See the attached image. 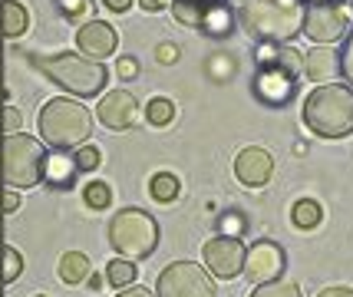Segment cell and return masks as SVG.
Masks as SVG:
<instances>
[{
    "label": "cell",
    "mask_w": 353,
    "mask_h": 297,
    "mask_svg": "<svg viewBox=\"0 0 353 297\" xmlns=\"http://www.w3.org/2000/svg\"><path fill=\"white\" fill-rule=\"evenodd\" d=\"M241 27L261 43H288L301 33L304 0H241Z\"/></svg>",
    "instance_id": "obj_1"
},
{
    "label": "cell",
    "mask_w": 353,
    "mask_h": 297,
    "mask_svg": "<svg viewBox=\"0 0 353 297\" xmlns=\"http://www.w3.org/2000/svg\"><path fill=\"white\" fill-rule=\"evenodd\" d=\"M304 125L321 139H347L353 132V90L343 83H321L304 99Z\"/></svg>",
    "instance_id": "obj_2"
},
{
    "label": "cell",
    "mask_w": 353,
    "mask_h": 297,
    "mask_svg": "<svg viewBox=\"0 0 353 297\" xmlns=\"http://www.w3.org/2000/svg\"><path fill=\"white\" fill-rule=\"evenodd\" d=\"M37 125H40L43 142H50L53 149H79L92 136L90 110L83 103H77V99H66V96L50 99L43 110H40Z\"/></svg>",
    "instance_id": "obj_3"
},
{
    "label": "cell",
    "mask_w": 353,
    "mask_h": 297,
    "mask_svg": "<svg viewBox=\"0 0 353 297\" xmlns=\"http://www.w3.org/2000/svg\"><path fill=\"white\" fill-rule=\"evenodd\" d=\"M33 66L43 73L50 83L63 86L73 96H96L106 86V66L99 60L79 57V53H53V57H30Z\"/></svg>",
    "instance_id": "obj_4"
},
{
    "label": "cell",
    "mask_w": 353,
    "mask_h": 297,
    "mask_svg": "<svg viewBox=\"0 0 353 297\" xmlns=\"http://www.w3.org/2000/svg\"><path fill=\"white\" fill-rule=\"evenodd\" d=\"M109 245L116 248L119 258L142 261L159 248V225L142 208H123L109 221Z\"/></svg>",
    "instance_id": "obj_5"
},
{
    "label": "cell",
    "mask_w": 353,
    "mask_h": 297,
    "mask_svg": "<svg viewBox=\"0 0 353 297\" xmlns=\"http://www.w3.org/2000/svg\"><path fill=\"white\" fill-rule=\"evenodd\" d=\"M46 152L40 139H33L27 132H10L3 139V182L10 188H33L43 182Z\"/></svg>",
    "instance_id": "obj_6"
},
{
    "label": "cell",
    "mask_w": 353,
    "mask_h": 297,
    "mask_svg": "<svg viewBox=\"0 0 353 297\" xmlns=\"http://www.w3.org/2000/svg\"><path fill=\"white\" fill-rule=\"evenodd\" d=\"M155 297H215V284L208 271L195 261H175L169 265L159 281H155Z\"/></svg>",
    "instance_id": "obj_7"
},
{
    "label": "cell",
    "mask_w": 353,
    "mask_h": 297,
    "mask_svg": "<svg viewBox=\"0 0 353 297\" xmlns=\"http://www.w3.org/2000/svg\"><path fill=\"white\" fill-rule=\"evenodd\" d=\"M350 30V10L337 0H321V3H304V23L301 33H307L314 43H337Z\"/></svg>",
    "instance_id": "obj_8"
},
{
    "label": "cell",
    "mask_w": 353,
    "mask_h": 297,
    "mask_svg": "<svg viewBox=\"0 0 353 297\" xmlns=\"http://www.w3.org/2000/svg\"><path fill=\"white\" fill-rule=\"evenodd\" d=\"M201 258H205V265H208V271L215 278L231 281L245 267V245H241V238H234V235H215L205 241Z\"/></svg>",
    "instance_id": "obj_9"
},
{
    "label": "cell",
    "mask_w": 353,
    "mask_h": 297,
    "mask_svg": "<svg viewBox=\"0 0 353 297\" xmlns=\"http://www.w3.org/2000/svg\"><path fill=\"white\" fill-rule=\"evenodd\" d=\"M284 265H288V258H284V248L277 245V241H254L251 248L245 251V267H241V274H245L251 284H268V281H277L281 274H284Z\"/></svg>",
    "instance_id": "obj_10"
},
{
    "label": "cell",
    "mask_w": 353,
    "mask_h": 297,
    "mask_svg": "<svg viewBox=\"0 0 353 297\" xmlns=\"http://www.w3.org/2000/svg\"><path fill=\"white\" fill-rule=\"evenodd\" d=\"M297 93V76L291 70L277 66V63H268V66H258V76H254V96L268 103V106H288Z\"/></svg>",
    "instance_id": "obj_11"
},
{
    "label": "cell",
    "mask_w": 353,
    "mask_h": 297,
    "mask_svg": "<svg viewBox=\"0 0 353 297\" xmlns=\"http://www.w3.org/2000/svg\"><path fill=\"white\" fill-rule=\"evenodd\" d=\"M77 47L83 57H90V60H106L116 53L119 47V33L116 27H109L106 20H90V23H83L77 33Z\"/></svg>",
    "instance_id": "obj_12"
},
{
    "label": "cell",
    "mask_w": 353,
    "mask_h": 297,
    "mask_svg": "<svg viewBox=\"0 0 353 297\" xmlns=\"http://www.w3.org/2000/svg\"><path fill=\"white\" fill-rule=\"evenodd\" d=\"M96 116H99V123L112 129V132H123L129 125L136 123L139 116V103L132 93H125V90H112L99 99V106H96Z\"/></svg>",
    "instance_id": "obj_13"
},
{
    "label": "cell",
    "mask_w": 353,
    "mask_h": 297,
    "mask_svg": "<svg viewBox=\"0 0 353 297\" xmlns=\"http://www.w3.org/2000/svg\"><path fill=\"white\" fill-rule=\"evenodd\" d=\"M234 175H238V182L248 188H261L271 182V175H274V158L271 152H264L258 145H248L238 152L234 158Z\"/></svg>",
    "instance_id": "obj_14"
},
{
    "label": "cell",
    "mask_w": 353,
    "mask_h": 297,
    "mask_svg": "<svg viewBox=\"0 0 353 297\" xmlns=\"http://www.w3.org/2000/svg\"><path fill=\"white\" fill-rule=\"evenodd\" d=\"M304 73H307V79H314V83L334 79L340 73V53L330 47H314L307 57H304Z\"/></svg>",
    "instance_id": "obj_15"
},
{
    "label": "cell",
    "mask_w": 353,
    "mask_h": 297,
    "mask_svg": "<svg viewBox=\"0 0 353 297\" xmlns=\"http://www.w3.org/2000/svg\"><path fill=\"white\" fill-rule=\"evenodd\" d=\"M199 30H205L208 37H228L231 33V7L225 0H208L201 7Z\"/></svg>",
    "instance_id": "obj_16"
},
{
    "label": "cell",
    "mask_w": 353,
    "mask_h": 297,
    "mask_svg": "<svg viewBox=\"0 0 353 297\" xmlns=\"http://www.w3.org/2000/svg\"><path fill=\"white\" fill-rule=\"evenodd\" d=\"M90 278V258L83 251H66L60 258V281L66 284H79Z\"/></svg>",
    "instance_id": "obj_17"
},
{
    "label": "cell",
    "mask_w": 353,
    "mask_h": 297,
    "mask_svg": "<svg viewBox=\"0 0 353 297\" xmlns=\"http://www.w3.org/2000/svg\"><path fill=\"white\" fill-rule=\"evenodd\" d=\"M0 23H3V33L7 37H20V33L30 27V17H27V7L17 3V0H7L3 10H0Z\"/></svg>",
    "instance_id": "obj_18"
},
{
    "label": "cell",
    "mask_w": 353,
    "mask_h": 297,
    "mask_svg": "<svg viewBox=\"0 0 353 297\" xmlns=\"http://www.w3.org/2000/svg\"><path fill=\"white\" fill-rule=\"evenodd\" d=\"M77 162H70V158L63 156H46V169H43V178H50L53 185L60 188H70V182H73V175H77Z\"/></svg>",
    "instance_id": "obj_19"
},
{
    "label": "cell",
    "mask_w": 353,
    "mask_h": 297,
    "mask_svg": "<svg viewBox=\"0 0 353 297\" xmlns=\"http://www.w3.org/2000/svg\"><path fill=\"white\" fill-rule=\"evenodd\" d=\"M291 221L297 228L310 232V228H317L323 221V208L314 202V198H301V202H294V208H291Z\"/></svg>",
    "instance_id": "obj_20"
},
{
    "label": "cell",
    "mask_w": 353,
    "mask_h": 297,
    "mask_svg": "<svg viewBox=\"0 0 353 297\" xmlns=\"http://www.w3.org/2000/svg\"><path fill=\"white\" fill-rule=\"evenodd\" d=\"M136 274L139 271L129 258H112V261L106 265V281L112 284V287H119V291L129 287V284H136Z\"/></svg>",
    "instance_id": "obj_21"
},
{
    "label": "cell",
    "mask_w": 353,
    "mask_h": 297,
    "mask_svg": "<svg viewBox=\"0 0 353 297\" xmlns=\"http://www.w3.org/2000/svg\"><path fill=\"white\" fill-rule=\"evenodd\" d=\"M149 192H152L155 202L165 205V202H175L182 188H179V178H175L172 172H159V175H152V182H149Z\"/></svg>",
    "instance_id": "obj_22"
},
{
    "label": "cell",
    "mask_w": 353,
    "mask_h": 297,
    "mask_svg": "<svg viewBox=\"0 0 353 297\" xmlns=\"http://www.w3.org/2000/svg\"><path fill=\"white\" fill-rule=\"evenodd\" d=\"M145 119L152 125H169L172 119H175V106H172V99H165V96H155V99H149V106H145Z\"/></svg>",
    "instance_id": "obj_23"
},
{
    "label": "cell",
    "mask_w": 353,
    "mask_h": 297,
    "mask_svg": "<svg viewBox=\"0 0 353 297\" xmlns=\"http://www.w3.org/2000/svg\"><path fill=\"white\" fill-rule=\"evenodd\" d=\"M251 297H304L301 294V287L294 281H268V284H254V291H251Z\"/></svg>",
    "instance_id": "obj_24"
},
{
    "label": "cell",
    "mask_w": 353,
    "mask_h": 297,
    "mask_svg": "<svg viewBox=\"0 0 353 297\" xmlns=\"http://www.w3.org/2000/svg\"><path fill=\"white\" fill-rule=\"evenodd\" d=\"M169 7H172V14H175L179 23H185V27H199L201 7H205V3H195V0H172Z\"/></svg>",
    "instance_id": "obj_25"
},
{
    "label": "cell",
    "mask_w": 353,
    "mask_h": 297,
    "mask_svg": "<svg viewBox=\"0 0 353 297\" xmlns=\"http://www.w3.org/2000/svg\"><path fill=\"white\" fill-rule=\"evenodd\" d=\"M83 202L90 205V208H96V212H103V208L112 205V188L106 182H90L86 192H83Z\"/></svg>",
    "instance_id": "obj_26"
},
{
    "label": "cell",
    "mask_w": 353,
    "mask_h": 297,
    "mask_svg": "<svg viewBox=\"0 0 353 297\" xmlns=\"http://www.w3.org/2000/svg\"><path fill=\"white\" fill-rule=\"evenodd\" d=\"M3 267H0V274H3V281L10 284V281H17L20 278V271H23V258H20V251L17 248H3Z\"/></svg>",
    "instance_id": "obj_27"
},
{
    "label": "cell",
    "mask_w": 353,
    "mask_h": 297,
    "mask_svg": "<svg viewBox=\"0 0 353 297\" xmlns=\"http://www.w3.org/2000/svg\"><path fill=\"white\" fill-rule=\"evenodd\" d=\"M77 169L79 172H92V169H99V162H103V152L96 149V145H79V152H77Z\"/></svg>",
    "instance_id": "obj_28"
},
{
    "label": "cell",
    "mask_w": 353,
    "mask_h": 297,
    "mask_svg": "<svg viewBox=\"0 0 353 297\" xmlns=\"http://www.w3.org/2000/svg\"><path fill=\"white\" fill-rule=\"evenodd\" d=\"M245 215H238V212H225L221 218H218V235H234L241 238V232H245Z\"/></svg>",
    "instance_id": "obj_29"
},
{
    "label": "cell",
    "mask_w": 353,
    "mask_h": 297,
    "mask_svg": "<svg viewBox=\"0 0 353 297\" xmlns=\"http://www.w3.org/2000/svg\"><path fill=\"white\" fill-rule=\"evenodd\" d=\"M340 73L347 76V86L353 90V30H350V37H347L343 50H340Z\"/></svg>",
    "instance_id": "obj_30"
},
{
    "label": "cell",
    "mask_w": 353,
    "mask_h": 297,
    "mask_svg": "<svg viewBox=\"0 0 353 297\" xmlns=\"http://www.w3.org/2000/svg\"><path fill=\"white\" fill-rule=\"evenodd\" d=\"M155 57H159V63H175L179 60V50H175V43H159Z\"/></svg>",
    "instance_id": "obj_31"
},
{
    "label": "cell",
    "mask_w": 353,
    "mask_h": 297,
    "mask_svg": "<svg viewBox=\"0 0 353 297\" xmlns=\"http://www.w3.org/2000/svg\"><path fill=\"white\" fill-rule=\"evenodd\" d=\"M116 70H119V76H123V79H132V76H136V73H139V63L132 60V57H123Z\"/></svg>",
    "instance_id": "obj_32"
},
{
    "label": "cell",
    "mask_w": 353,
    "mask_h": 297,
    "mask_svg": "<svg viewBox=\"0 0 353 297\" xmlns=\"http://www.w3.org/2000/svg\"><path fill=\"white\" fill-rule=\"evenodd\" d=\"M317 297H353V287H343V284H334V287H323Z\"/></svg>",
    "instance_id": "obj_33"
},
{
    "label": "cell",
    "mask_w": 353,
    "mask_h": 297,
    "mask_svg": "<svg viewBox=\"0 0 353 297\" xmlns=\"http://www.w3.org/2000/svg\"><path fill=\"white\" fill-rule=\"evenodd\" d=\"M3 125H7V132H20V112L7 106V112H3Z\"/></svg>",
    "instance_id": "obj_34"
},
{
    "label": "cell",
    "mask_w": 353,
    "mask_h": 297,
    "mask_svg": "<svg viewBox=\"0 0 353 297\" xmlns=\"http://www.w3.org/2000/svg\"><path fill=\"white\" fill-rule=\"evenodd\" d=\"M169 3H172V0H139V7H142V10H149V14H155V10H165Z\"/></svg>",
    "instance_id": "obj_35"
},
{
    "label": "cell",
    "mask_w": 353,
    "mask_h": 297,
    "mask_svg": "<svg viewBox=\"0 0 353 297\" xmlns=\"http://www.w3.org/2000/svg\"><path fill=\"white\" fill-rule=\"evenodd\" d=\"M17 208H20V195H17V188H10L3 195V212H17Z\"/></svg>",
    "instance_id": "obj_36"
},
{
    "label": "cell",
    "mask_w": 353,
    "mask_h": 297,
    "mask_svg": "<svg viewBox=\"0 0 353 297\" xmlns=\"http://www.w3.org/2000/svg\"><path fill=\"white\" fill-rule=\"evenodd\" d=\"M103 3H106L109 10H116V14H125L132 7V0H103Z\"/></svg>",
    "instance_id": "obj_37"
},
{
    "label": "cell",
    "mask_w": 353,
    "mask_h": 297,
    "mask_svg": "<svg viewBox=\"0 0 353 297\" xmlns=\"http://www.w3.org/2000/svg\"><path fill=\"white\" fill-rule=\"evenodd\" d=\"M116 297H152V294H149L145 287H132V284H129V287H123Z\"/></svg>",
    "instance_id": "obj_38"
},
{
    "label": "cell",
    "mask_w": 353,
    "mask_h": 297,
    "mask_svg": "<svg viewBox=\"0 0 353 297\" xmlns=\"http://www.w3.org/2000/svg\"><path fill=\"white\" fill-rule=\"evenodd\" d=\"M337 3H343V7H347V10H353V0H337Z\"/></svg>",
    "instance_id": "obj_39"
},
{
    "label": "cell",
    "mask_w": 353,
    "mask_h": 297,
    "mask_svg": "<svg viewBox=\"0 0 353 297\" xmlns=\"http://www.w3.org/2000/svg\"><path fill=\"white\" fill-rule=\"evenodd\" d=\"M304 3H321V0H304Z\"/></svg>",
    "instance_id": "obj_40"
},
{
    "label": "cell",
    "mask_w": 353,
    "mask_h": 297,
    "mask_svg": "<svg viewBox=\"0 0 353 297\" xmlns=\"http://www.w3.org/2000/svg\"><path fill=\"white\" fill-rule=\"evenodd\" d=\"M195 3H208V0H195Z\"/></svg>",
    "instance_id": "obj_41"
},
{
    "label": "cell",
    "mask_w": 353,
    "mask_h": 297,
    "mask_svg": "<svg viewBox=\"0 0 353 297\" xmlns=\"http://www.w3.org/2000/svg\"><path fill=\"white\" fill-rule=\"evenodd\" d=\"M37 297H43V294H37Z\"/></svg>",
    "instance_id": "obj_42"
}]
</instances>
